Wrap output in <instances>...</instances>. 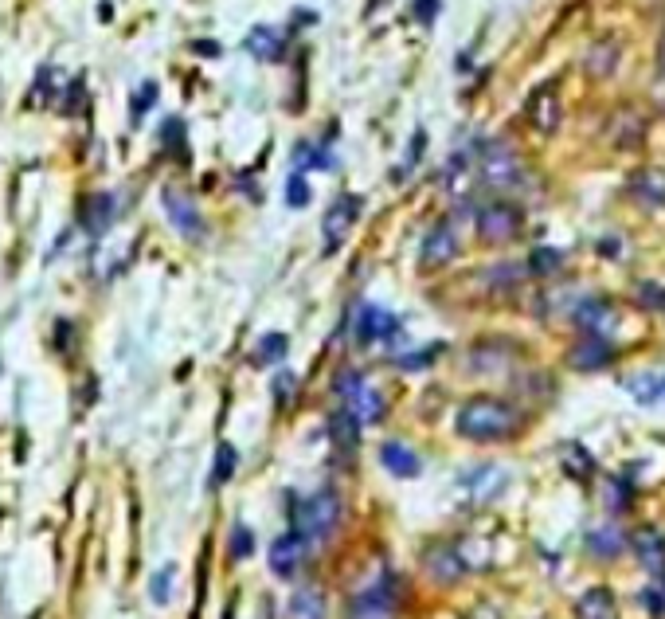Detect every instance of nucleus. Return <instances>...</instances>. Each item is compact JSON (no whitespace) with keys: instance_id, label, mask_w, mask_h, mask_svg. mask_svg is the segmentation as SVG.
I'll list each match as a JSON object with an SVG mask.
<instances>
[{"instance_id":"nucleus-1","label":"nucleus","mask_w":665,"mask_h":619,"mask_svg":"<svg viewBox=\"0 0 665 619\" xmlns=\"http://www.w3.org/2000/svg\"><path fill=\"white\" fill-rule=\"evenodd\" d=\"M454 431L462 439H474V443H497V439H509L521 431V412L509 404V400H497V396H474L458 408L454 416Z\"/></svg>"},{"instance_id":"nucleus-2","label":"nucleus","mask_w":665,"mask_h":619,"mask_svg":"<svg viewBox=\"0 0 665 619\" xmlns=\"http://www.w3.org/2000/svg\"><path fill=\"white\" fill-rule=\"evenodd\" d=\"M341 525V494L337 490H317L306 502H298L290 510V529L306 541V545H321L333 537V529Z\"/></svg>"},{"instance_id":"nucleus-3","label":"nucleus","mask_w":665,"mask_h":619,"mask_svg":"<svg viewBox=\"0 0 665 619\" xmlns=\"http://www.w3.org/2000/svg\"><path fill=\"white\" fill-rule=\"evenodd\" d=\"M478 173L489 189L509 192L525 181V169H521V157L509 149L505 142H486L478 149Z\"/></svg>"},{"instance_id":"nucleus-4","label":"nucleus","mask_w":665,"mask_h":619,"mask_svg":"<svg viewBox=\"0 0 665 619\" xmlns=\"http://www.w3.org/2000/svg\"><path fill=\"white\" fill-rule=\"evenodd\" d=\"M333 392L345 400V412H353L360 424H376V420L384 416V396L364 381L360 373H353V369L333 381Z\"/></svg>"},{"instance_id":"nucleus-5","label":"nucleus","mask_w":665,"mask_h":619,"mask_svg":"<svg viewBox=\"0 0 665 619\" xmlns=\"http://www.w3.org/2000/svg\"><path fill=\"white\" fill-rule=\"evenodd\" d=\"M525 228V212L509 200H493L486 208H478V236L486 243H509L521 236Z\"/></svg>"},{"instance_id":"nucleus-6","label":"nucleus","mask_w":665,"mask_h":619,"mask_svg":"<svg viewBox=\"0 0 665 619\" xmlns=\"http://www.w3.org/2000/svg\"><path fill=\"white\" fill-rule=\"evenodd\" d=\"M396 616V580L380 576L349 604V619H392Z\"/></svg>"},{"instance_id":"nucleus-7","label":"nucleus","mask_w":665,"mask_h":619,"mask_svg":"<svg viewBox=\"0 0 665 619\" xmlns=\"http://www.w3.org/2000/svg\"><path fill=\"white\" fill-rule=\"evenodd\" d=\"M360 196H337L333 204H329V212L321 216V236H325V251H337L349 232H353L356 216H360Z\"/></svg>"},{"instance_id":"nucleus-8","label":"nucleus","mask_w":665,"mask_h":619,"mask_svg":"<svg viewBox=\"0 0 665 619\" xmlns=\"http://www.w3.org/2000/svg\"><path fill=\"white\" fill-rule=\"evenodd\" d=\"M615 361V345H611V337L607 334H583L568 349V365L576 369V373H599V369H607Z\"/></svg>"},{"instance_id":"nucleus-9","label":"nucleus","mask_w":665,"mask_h":619,"mask_svg":"<svg viewBox=\"0 0 665 619\" xmlns=\"http://www.w3.org/2000/svg\"><path fill=\"white\" fill-rule=\"evenodd\" d=\"M399 337V318L392 310L376 306V302H364L356 310V341L360 345H376V341H392Z\"/></svg>"},{"instance_id":"nucleus-10","label":"nucleus","mask_w":665,"mask_h":619,"mask_svg":"<svg viewBox=\"0 0 665 619\" xmlns=\"http://www.w3.org/2000/svg\"><path fill=\"white\" fill-rule=\"evenodd\" d=\"M165 212H169V224L177 228L184 239H204L208 236V224H204V216H200V208L177 189H165Z\"/></svg>"},{"instance_id":"nucleus-11","label":"nucleus","mask_w":665,"mask_h":619,"mask_svg":"<svg viewBox=\"0 0 665 619\" xmlns=\"http://www.w3.org/2000/svg\"><path fill=\"white\" fill-rule=\"evenodd\" d=\"M454 255H458V232H454V224H435L427 232V239H423V251H419L423 271H439L446 263H454Z\"/></svg>"},{"instance_id":"nucleus-12","label":"nucleus","mask_w":665,"mask_h":619,"mask_svg":"<svg viewBox=\"0 0 665 619\" xmlns=\"http://www.w3.org/2000/svg\"><path fill=\"white\" fill-rule=\"evenodd\" d=\"M525 118H529L532 130H540V134H552L560 126V95H556L552 83H540L532 91L529 102H525Z\"/></svg>"},{"instance_id":"nucleus-13","label":"nucleus","mask_w":665,"mask_h":619,"mask_svg":"<svg viewBox=\"0 0 665 619\" xmlns=\"http://www.w3.org/2000/svg\"><path fill=\"white\" fill-rule=\"evenodd\" d=\"M572 318L583 334H611L615 330V306L607 298H579Z\"/></svg>"},{"instance_id":"nucleus-14","label":"nucleus","mask_w":665,"mask_h":619,"mask_svg":"<svg viewBox=\"0 0 665 619\" xmlns=\"http://www.w3.org/2000/svg\"><path fill=\"white\" fill-rule=\"evenodd\" d=\"M306 553H310V545L294 529L286 537H278L270 545V569H274V576H294V572L306 565Z\"/></svg>"},{"instance_id":"nucleus-15","label":"nucleus","mask_w":665,"mask_h":619,"mask_svg":"<svg viewBox=\"0 0 665 619\" xmlns=\"http://www.w3.org/2000/svg\"><path fill=\"white\" fill-rule=\"evenodd\" d=\"M622 44L615 40V36H603V40H595L591 48H587V55H583V71L591 75V79H611L615 75V67H619V55Z\"/></svg>"},{"instance_id":"nucleus-16","label":"nucleus","mask_w":665,"mask_h":619,"mask_svg":"<svg viewBox=\"0 0 665 619\" xmlns=\"http://www.w3.org/2000/svg\"><path fill=\"white\" fill-rule=\"evenodd\" d=\"M423 565H427V572H431L439 584H454L462 572L470 569V561L462 557V549H458V545H435V549L427 553V561H423Z\"/></svg>"},{"instance_id":"nucleus-17","label":"nucleus","mask_w":665,"mask_h":619,"mask_svg":"<svg viewBox=\"0 0 665 619\" xmlns=\"http://www.w3.org/2000/svg\"><path fill=\"white\" fill-rule=\"evenodd\" d=\"M646 138V114L638 106H622L619 114L611 118V142L619 149H638Z\"/></svg>"},{"instance_id":"nucleus-18","label":"nucleus","mask_w":665,"mask_h":619,"mask_svg":"<svg viewBox=\"0 0 665 619\" xmlns=\"http://www.w3.org/2000/svg\"><path fill=\"white\" fill-rule=\"evenodd\" d=\"M630 541V549H634V557L642 561V569L654 572V576H662L665 572V537L658 529H638L634 537H626Z\"/></svg>"},{"instance_id":"nucleus-19","label":"nucleus","mask_w":665,"mask_h":619,"mask_svg":"<svg viewBox=\"0 0 665 619\" xmlns=\"http://www.w3.org/2000/svg\"><path fill=\"white\" fill-rule=\"evenodd\" d=\"M630 196H634L638 204H646V208H662L665 204V169H658V165L638 169V173L630 177Z\"/></svg>"},{"instance_id":"nucleus-20","label":"nucleus","mask_w":665,"mask_h":619,"mask_svg":"<svg viewBox=\"0 0 665 619\" xmlns=\"http://www.w3.org/2000/svg\"><path fill=\"white\" fill-rule=\"evenodd\" d=\"M587 549L595 553V557H603V561H615V557H622L626 549H630V541H626V533H622L615 522L607 525H595L591 533H587Z\"/></svg>"},{"instance_id":"nucleus-21","label":"nucleus","mask_w":665,"mask_h":619,"mask_svg":"<svg viewBox=\"0 0 665 619\" xmlns=\"http://www.w3.org/2000/svg\"><path fill=\"white\" fill-rule=\"evenodd\" d=\"M243 48L251 51L255 59H263V63H282V59H286V44H282V36H278L274 28H266V24H259V28H251V32H247Z\"/></svg>"},{"instance_id":"nucleus-22","label":"nucleus","mask_w":665,"mask_h":619,"mask_svg":"<svg viewBox=\"0 0 665 619\" xmlns=\"http://www.w3.org/2000/svg\"><path fill=\"white\" fill-rule=\"evenodd\" d=\"M380 463L396 478L419 475V455H415L411 447H403V443H384V447H380Z\"/></svg>"},{"instance_id":"nucleus-23","label":"nucleus","mask_w":665,"mask_h":619,"mask_svg":"<svg viewBox=\"0 0 665 619\" xmlns=\"http://www.w3.org/2000/svg\"><path fill=\"white\" fill-rule=\"evenodd\" d=\"M579 619H619L615 596L607 588H587L579 596Z\"/></svg>"},{"instance_id":"nucleus-24","label":"nucleus","mask_w":665,"mask_h":619,"mask_svg":"<svg viewBox=\"0 0 665 619\" xmlns=\"http://www.w3.org/2000/svg\"><path fill=\"white\" fill-rule=\"evenodd\" d=\"M509 353H513V349H501L497 341H482V345H474V349H470V357H466V361H470V369H474V373H497V369H505Z\"/></svg>"},{"instance_id":"nucleus-25","label":"nucleus","mask_w":665,"mask_h":619,"mask_svg":"<svg viewBox=\"0 0 665 619\" xmlns=\"http://www.w3.org/2000/svg\"><path fill=\"white\" fill-rule=\"evenodd\" d=\"M83 220H87V228L94 232V236H102V232L114 224V196H110V192H98V196H90Z\"/></svg>"},{"instance_id":"nucleus-26","label":"nucleus","mask_w":665,"mask_h":619,"mask_svg":"<svg viewBox=\"0 0 665 619\" xmlns=\"http://www.w3.org/2000/svg\"><path fill=\"white\" fill-rule=\"evenodd\" d=\"M560 267H564V251L560 247H536L529 255V275H536V279H556L560 275Z\"/></svg>"},{"instance_id":"nucleus-27","label":"nucleus","mask_w":665,"mask_h":619,"mask_svg":"<svg viewBox=\"0 0 665 619\" xmlns=\"http://www.w3.org/2000/svg\"><path fill=\"white\" fill-rule=\"evenodd\" d=\"M329 435H333V443L341 447V451H353L356 443H360V420H356L353 412H337L333 420H329Z\"/></svg>"},{"instance_id":"nucleus-28","label":"nucleus","mask_w":665,"mask_h":619,"mask_svg":"<svg viewBox=\"0 0 665 619\" xmlns=\"http://www.w3.org/2000/svg\"><path fill=\"white\" fill-rule=\"evenodd\" d=\"M290 616L294 619H325V596H321V588H302V592L290 600Z\"/></svg>"},{"instance_id":"nucleus-29","label":"nucleus","mask_w":665,"mask_h":619,"mask_svg":"<svg viewBox=\"0 0 665 619\" xmlns=\"http://www.w3.org/2000/svg\"><path fill=\"white\" fill-rule=\"evenodd\" d=\"M626 392L638 400V404H658L662 400V373H638L626 381Z\"/></svg>"},{"instance_id":"nucleus-30","label":"nucleus","mask_w":665,"mask_h":619,"mask_svg":"<svg viewBox=\"0 0 665 619\" xmlns=\"http://www.w3.org/2000/svg\"><path fill=\"white\" fill-rule=\"evenodd\" d=\"M286 349H290V337L286 334H266L259 345H255V353H251V365H274V361H282L286 357Z\"/></svg>"},{"instance_id":"nucleus-31","label":"nucleus","mask_w":665,"mask_h":619,"mask_svg":"<svg viewBox=\"0 0 665 619\" xmlns=\"http://www.w3.org/2000/svg\"><path fill=\"white\" fill-rule=\"evenodd\" d=\"M521 279H525V267H521V263H497V267L486 271L489 290H513V286H521Z\"/></svg>"},{"instance_id":"nucleus-32","label":"nucleus","mask_w":665,"mask_h":619,"mask_svg":"<svg viewBox=\"0 0 665 619\" xmlns=\"http://www.w3.org/2000/svg\"><path fill=\"white\" fill-rule=\"evenodd\" d=\"M235 463H239L235 447H231V443H220V451H216V471H212V486H223L227 478L235 475Z\"/></svg>"},{"instance_id":"nucleus-33","label":"nucleus","mask_w":665,"mask_h":619,"mask_svg":"<svg viewBox=\"0 0 665 619\" xmlns=\"http://www.w3.org/2000/svg\"><path fill=\"white\" fill-rule=\"evenodd\" d=\"M564 467H568V475H572V478H591V471H595L591 455H587L583 447H576V443L564 451Z\"/></svg>"},{"instance_id":"nucleus-34","label":"nucleus","mask_w":665,"mask_h":619,"mask_svg":"<svg viewBox=\"0 0 665 619\" xmlns=\"http://www.w3.org/2000/svg\"><path fill=\"white\" fill-rule=\"evenodd\" d=\"M251 553H255V533H251L247 525H235V529H231V557H235V561H247Z\"/></svg>"},{"instance_id":"nucleus-35","label":"nucleus","mask_w":665,"mask_h":619,"mask_svg":"<svg viewBox=\"0 0 665 619\" xmlns=\"http://www.w3.org/2000/svg\"><path fill=\"white\" fill-rule=\"evenodd\" d=\"M282 196H286L290 208H306V204H310V181H306L302 173H294V177L286 181V192H282Z\"/></svg>"},{"instance_id":"nucleus-36","label":"nucleus","mask_w":665,"mask_h":619,"mask_svg":"<svg viewBox=\"0 0 665 619\" xmlns=\"http://www.w3.org/2000/svg\"><path fill=\"white\" fill-rule=\"evenodd\" d=\"M435 357H439V345H431V349H423V353H407V357H399L396 365L407 369V373H415V369H427Z\"/></svg>"},{"instance_id":"nucleus-37","label":"nucleus","mask_w":665,"mask_h":619,"mask_svg":"<svg viewBox=\"0 0 665 619\" xmlns=\"http://www.w3.org/2000/svg\"><path fill=\"white\" fill-rule=\"evenodd\" d=\"M153 98H157V83H141V91H137V95H133V122H141V114H145V110H149V106H153Z\"/></svg>"},{"instance_id":"nucleus-38","label":"nucleus","mask_w":665,"mask_h":619,"mask_svg":"<svg viewBox=\"0 0 665 619\" xmlns=\"http://www.w3.org/2000/svg\"><path fill=\"white\" fill-rule=\"evenodd\" d=\"M294 392H298V377H294V373H278V377H274V396H278V404H290Z\"/></svg>"},{"instance_id":"nucleus-39","label":"nucleus","mask_w":665,"mask_h":619,"mask_svg":"<svg viewBox=\"0 0 665 619\" xmlns=\"http://www.w3.org/2000/svg\"><path fill=\"white\" fill-rule=\"evenodd\" d=\"M439 8H443V0H415V4H411V16H415L419 24H431V20L439 16Z\"/></svg>"},{"instance_id":"nucleus-40","label":"nucleus","mask_w":665,"mask_h":619,"mask_svg":"<svg viewBox=\"0 0 665 619\" xmlns=\"http://www.w3.org/2000/svg\"><path fill=\"white\" fill-rule=\"evenodd\" d=\"M638 298H642V306L650 302V310H665V286L642 283L638 286Z\"/></svg>"},{"instance_id":"nucleus-41","label":"nucleus","mask_w":665,"mask_h":619,"mask_svg":"<svg viewBox=\"0 0 665 619\" xmlns=\"http://www.w3.org/2000/svg\"><path fill=\"white\" fill-rule=\"evenodd\" d=\"M630 494H626V482H607V506L611 510H626Z\"/></svg>"},{"instance_id":"nucleus-42","label":"nucleus","mask_w":665,"mask_h":619,"mask_svg":"<svg viewBox=\"0 0 665 619\" xmlns=\"http://www.w3.org/2000/svg\"><path fill=\"white\" fill-rule=\"evenodd\" d=\"M180 134H184V126H180L177 118H169V122L161 126V142H169L173 149H180Z\"/></svg>"},{"instance_id":"nucleus-43","label":"nucleus","mask_w":665,"mask_h":619,"mask_svg":"<svg viewBox=\"0 0 665 619\" xmlns=\"http://www.w3.org/2000/svg\"><path fill=\"white\" fill-rule=\"evenodd\" d=\"M423 145H427V134L415 130V138H411V145H407V165H415V161L423 157Z\"/></svg>"},{"instance_id":"nucleus-44","label":"nucleus","mask_w":665,"mask_h":619,"mask_svg":"<svg viewBox=\"0 0 665 619\" xmlns=\"http://www.w3.org/2000/svg\"><path fill=\"white\" fill-rule=\"evenodd\" d=\"M192 51H196V55H204V59H216V55H223V48L216 44V40H192Z\"/></svg>"},{"instance_id":"nucleus-45","label":"nucleus","mask_w":665,"mask_h":619,"mask_svg":"<svg viewBox=\"0 0 665 619\" xmlns=\"http://www.w3.org/2000/svg\"><path fill=\"white\" fill-rule=\"evenodd\" d=\"M169 588H173V569L165 572V580H161V576H157V580H153V596H157V600H161V604H165V596H169Z\"/></svg>"},{"instance_id":"nucleus-46","label":"nucleus","mask_w":665,"mask_h":619,"mask_svg":"<svg viewBox=\"0 0 665 619\" xmlns=\"http://www.w3.org/2000/svg\"><path fill=\"white\" fill-rule=\"evenodd\" d=\"M619 251H622V243H619V239H611V236H607V239H599V255H607V259H611V255H619Z\"/></svg>"},{"instance_id":"nucleus-47","label":"nucleus","mask_w":665,"mask_h":619,"mask_svg":"<svg viewBox=\"0 0 665 619\" xmlns=\"http://www.w3.org/2000/svg\"><path fill=\"white\" fill-rule=\"evenodd\" d=\"M294 20H298V28H310V20H317V16H313V12H298Z\"/></svg>"},{"instance_id":"nucleus-48","label":"nucleus","mask_w":665,"mask_h":619,"mask_svg":"<svg viewBox=\"0 0 665 619\" xmlns=\"http://www.w3.org/2000/svg\"><path fill=\"white\" fill-rule=\"evenodd\" d=\"M658 63H662V75H665V32H662V44H658Z\"/></svg>"},{"instance_id":"nucleus-49","label":"nucleus","mask_w":665,"mask_h":619,"mask_svg":"<svg viewBox=\"0 0 665 619\" xmlns=\"http://www.w3.org/2000/svg\"><path fill=\"white\" fill-rule=\"evenodd\" d=\"M662 400H665V373H662Z\"/></svg>"}]
</instances>
